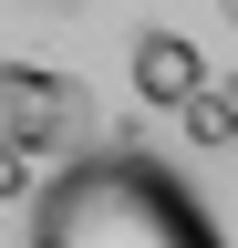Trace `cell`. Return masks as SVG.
Wrapping results in <instances>:
<instances>
[{
    "mask_svg": "<svg viewBox=\"0 0 238 248\" xmlns=\"http://www.w3.org/2000/svg\"><path fill=\"white\" fill-rule=\"evenodd\" d=\"M125 73H135V93L156 114H176L187 93H207V52L187 42V31H135V62H125Z\"/></svg>",
    "mask_w": 238,
    "mask_h": 248,
    "instance_id": "2",
    "label": "cell"
},
{
    "mask_svg": "<svg viewBox=\"0 0 238 248\" xmlns=\"http://www.w3.org/2000/svg\"><path fill=\"white\" fill-rule=\"evenodd\" d=\"M218 11H228V21H238V0H218Z\"/></svg>",
    "mask_w": 238,
    "mask_h": 248,
    "instance_id": "4",
    "label": "cell"
},
{
    "mask_svg": "<svg viewBox=\"0 0 238 248\" xmlns=\"http://www.w3.org/2000/svg\"><path fill=\"white\" fill-rule=\"evenodd\" d=\"M32 248H228L187 176L156 155H73L32 197Z\"/></svg>",
    "mask_w": 238,
    "mask_h": 248,
    "instance_id": "1",
    "label": "cell"
},
{
    "mask_svg": "<svg viewBox=\"0 0 238 248\" xmlns=\"http://www.w3.org/2000/svg\"><path fill=\"white\" fill-rule=\"evenodd\" d=\"M176 124H187V145H238V93H187V104H176Z\"/></svg>",
    "mask_w": 238,
    "mask_h": 248,
    "instance_id": "3",
    "label": "cell"
}]
</instances>
